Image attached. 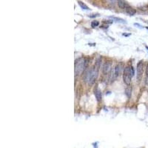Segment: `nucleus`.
I'll return each mask as SVG.
<instances>
[{"label":"nucleus","mask_w":148,"mask_h":148,"mask_svg":"<svg viewBox=\"0 0 148 148\" xmlns=\"http://www.w3.org/2000/svg\"><path fill=\"white\" fill-rule=\"evenodd\" d=\"M100 65H101V59H98L95 63L94 66L90 68L88 71H87V73L84 74V80L90 85H93L95 80L97 79Z\"/></svg>","instance_id":"obj_1"},{"label":"nucleus","mask_w":148,"mask_h":148,"mask_svg":"<svg viewBox=\"0 0 148 148\" xmlns=\"http://www.w3.org/2000/svg\"><path fill=\"white\" fill-rule=\"evenodd\" d=\"M87 62L85 59L80 58L77 59L75 63V69H74L75 75L79 76L83 72V70L87 67Z\"/></svg>","instance_id":"obj_2"},{"label":"nucleus","mask_w":148,"mask_h":148,"mask_svg":"<svg viewBox=\"0 0 148 148\" xmlns=\"http://www.w3.org/2000/svg\"><path fill=\"white\" fill-rule=\"evenodd\" d=\"M134 75V70L131 66H127L124 68L123 74V81L127 84L130 85L131 83V78Z\"/></svg>","instance_id":"obj_3"},{"label":"nucleus","mask_w":148,"mask_h":148,"mask_svg":"<svg viewBox=\"0 0 148 148\" xmlns=\"http://www.w3.org/2000/svg\"><path fill=\"white\" fill-rule=\"evenodd\" d=\"M136 71H137V79L140 81L142 78V74L144 71V63L142 61H140L136 67Z\"/></svg>","instance_id":"obj_4"},{"label":"nucleus","mask_w":148,"mask_h":148,"mask_svg":"<svg viewBox=\"0 0 148 148\" xmlns=\"http://www.w3.org/2000/svg\"><path fill=\"white\" fill-rule=\"evenodd\" d=\"M112 68V64L110 62H105L102 67V72L105 75H108L110 73Z\"/></svg>","instance_id":"obj_5"},{"label":"nucleus","mask_w":148,"mask_h":148,"mask_svg":"<svg viewBox=\"0 0 148 148\" xmlns=\"http://www.w3.org/2000/svg\"><path fill=\"white\" fill-rule=\"evenodd\" d=\"M94 94L96 99H97V101L100 102L102 100V92H101V90L98 87H96L94 90Z\"/></svg>","instance_id":"obj_6"},{"label":"nucleus","mask_w":148,"mask_h":148,"mask_svg":"<svg viewBox=\"0 0 148 148\" xmlns=\"http://www.w3.org/2000/svg\"><path fill=\"white\" fill-rule=\"evenodd\" d=\"M121 69H122V67H121V65H117L115 67V68H114V74H115L116 77L119 76L121 74Z\"/></svg>","instance_id":"obj_7"},{"label":"nucleus","mask_w":148,"mask_h":148,"mask_svg":"<svg viewBox=\"0 0 148 148\" xmlns=\"http://www.w3.org/2000/svg\"><path fill=\"white\" fill-rule=\"evenodd\" d=\"M117 2H118V5H119V7L121 8L126 9V8L128 7V5L125 3V2H124V0H117Z\"/></svg>","instance_id":"obj_8"},{"label":"nucleus","mask_w":148,"mask_h":148,"mask_svg":"<svg viewBox=\"0 0 148 148\" xmlns=\"http://www.w3.org/2000/svg\"><path fill=\"white\" fill-rule=\"evenodd\" d=\"M126 10V11H127V13L129 14L130 16H133L135 14V11L133 9V8H130L129 6L125 9Z\"/></svg>","instance_id":"obj_9"},{"label":"nucleus","mask_w":148,"mask_h":148,"mask_svg":"<svg viewBox=\"0 0 148 148\" xmlns=\"http://www.w3.org/2000/svg\"><path fill=\"white\" fill-rule=\"evenodd\" d=\"M78 3H79V6L81 7V9H83V10H89V8L84 2H82L81 1H78Z\"/></svg>","instance_id":"obj_10"},{"label":"nucleus","mask_w":148,"mask_h":148,"mask_svg":"<svg viewBox=\"0 0 148 148\" xmlns=\"http://www.w3.org/2000/svg\"><path fill=\"white\" fill-rule=\"evenodd\" d=\"M110 18L113 19V21H116V22H121V23H124L125 22V20L122 19L121 18H117V17H110Z\"/></svg>","instance_id":"obj_11"},{"label":"nucleus","mask_w":148,"mask_h":148,"mask_svg":"<svg viewBox=\"0 0 148 148\" xmlns=\"http://www.w3.org/2000/svg\"><path fill=\"white\" fill-rule=\"evenodd\" d=\"M131 90H132L131 87H128V88H127V89H126V92H125V93H126V95H127V97H128V98H130V96H131Z\"/></svg>","instance_id":"obj_12"},{"label":"nucleus","mask_w":148,"mask_h":148,"mask_svg":"<svg viewBox=\"0 0 148 148\" xmlns=\"http://www.w3.org/2000/svg\"><path fill=\"white\" fill-rule=\"evenodd\" d=\"M98 25H99V22L98 21H93L91 22V27H97V26H98Z\"/></svg>","instance_id":"obj_13"},{"label":"nucleus","mask_w":148,"mask_h":148,"mask_svg":"<svg viewBox=\"0 0 148 148\" xmlns=\"http://www.w3.org/2000/svg\"><path fill=\"white\" fill-rule=\"evenodd\" d=\"M145 83L146 84L148 85V65L147 66V68H146V73H145Z\"/></svg>","instance_id":"obj_14"},{"label":"nucleus","mask_w":148,"mask_h":148,"mask_svg":"<svg viewBox=\"0 0 148 148\" xmlns=\"http://www.w3.org/2000/svg\"><path fill=\"white\" fill-rule=\"evenodd\" d=\"M108 2H109V4H110V5H114L115 3H116V0H108Z\"/></svg>","instance_id":"obj_15"},{"label":"nucleus","mask_w":148,"mask_h":148,"mask_svg":"<svg viewBox=\"0 0 148 148\" xmlns=\"http://www.w3.org/2000/svg\"><path fill=\"white\" fill-rule=\"evenodd\" d=\"M147 29H148V27H147Z\"/></svg>","instance_id":"obj_16"}]
</instances>
